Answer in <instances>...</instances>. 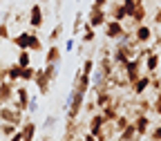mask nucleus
Returning a JSON list of instances; mask_svg holds the SVG:
<instances>
[{"instance_id":"obj_10","label":"nucleus","mask_w":161,"mask_h":141,"mask_svg":"<svg viewBox=\"0 0 161 141\" xmlns=\"http://www.w3.org/2000/svg\"><path fill=\"white\" fill-rule=\"evenodd\" d=\"M132 34H134V40H136L139 45H148L150 40H152V36H154L152 29H150L148 25H139V27H134Z\"/></svg>"},{"instance_id":"obj_24","label":"nucleus","mask_w":161,"mask_h":141,"mask_svg":"<svg viewBox=\"0 0 161 141\" xmlns=\"http://www.w3.org/2000/svg\"><path fill=\"white\" fill-rule=\"evenodd\" d=\"M132 139H139L134 123H130V126H128L123 132H119V134H116V141H132Z\"/></svg>"},{"instance_id":"obj_17","label":"nucleus","mask_w":161,"mask_h":141,"mask_svg":"<svg viewBox=\"0 0 161 141\" xmlns=\"http://www.w3.org/2000/svg\"><path fill=\"white\" fill-rule=\"evenodd\" d=\"M101 114L105 116V121H108V123H114V121H116V116L121 114V112H119V99H114L110 105L101 108Z\"/></svg>"},{"instance_id":"obj_1","label":"nucleus","mask_w":161,"mask_h":141,"mask_svg":"<svg viewBox=\"0 0 161 141\" xmlns=\"http://www.w3.org/2000/svg\"><path fill=\"white\" fill-rule=\"evenodd\" d=\"M83 105H85V92L72 87V92H69V96L65 101V105H63L67 121H78L80 112H83Z\"/></svg>"},{"instance_id":"obj_13","label":"nucleus","mask_w":161,"mask_h":141,"mask_svg":"<svg viewBox=\"0 0 161 141\" xmlns=\"http://www.w3.org/2000/svg\"><path fill=\"white\" fill-rule=\"evenodd\" d=\"M114 101V94H112V87H103V90H96V99H94V103H96V108L101 110V108H105V105H110Z\"/></svg>"},{"instance_id":"obj_30","label":"nucleus","mask_w":161,"mask_h":141,"mask_svg":"<svg viewBox=\"0 0 161 141\" xmlns=\"http://www.w3.org/2000/svg\"><path fill=\"white\" fill-rule=\"evenodd\" d=\"M16 63H18L20 67L31 65V54H29L27 49H18V60H16Z\"/></svg>"},{"instance_id":"obj_27","label":"nucleus","mask_w":161,"mask_h":141,"mask_svg":"<svg viewBox=\"0 0 161 141\" xmlns=\"http://www.w3.org/2000/svg\"><path fill=\"white\" fill-rule=\"evenodd\" d=\"M130 123H132V121H130V116H125V114H119V116H116V121H114V130H116V134H119V132H123V130H125Z\"/></svg>"},{"instance_id":"obj_22","label":"nucleus","mask_w":161,"mask_h":141,"mask_svg":"<svg viewBox=\"0 0 161 141\" xmlns=\"http://www.w3.org/2000/svg\"><path fill=\"white\" fill-rule=\"evenodd\" d=\"M20 132H23V141H34L36 139V123L31 119H27L23 126H20Z\"/></svg>"},{"instance_id":"obj_41","label":"nucleus","mask_w":161,"mask_h":141,"mask_svg":"<svg viewBox=\"0 0 161 141\" xmlns=\"http://www.w3.org/2000/svg\"><path fill=\"white\" fill-rule=\"evenodd\" d=\"M108 3H110V0H94L92 5H94V7H98V9H105V5H108Z\"/></svg>"},{"instance_id":"obj_45","label":"nucleus","mask_w":161,"mask_h":141,"mask_svg":"<svg viewBox=\"0 0 161 141\" xmlns=\"http://www.w3.org/2000/svg\"><path fill=\"white\" fill-rule=\"evenodd\" d=\"M40 141H52V139H49V137H43V139H40Z\"/></svg>"},{"instance_id":"obj_37","label":"nucleus","mask_w":161,"mask_h":141,"mask_svg":"<svg viewBox=\"0 0 161 141\" xmlns=\"http://www.w3.org/2000/svg\"><path fill=\"white\" fill-rule=\"evenodd\" d=\"M3 38H9V27H7V23H0V40Z\"/></svg>"},{"instance_id":"obj_21","label":"nucleus","mask_w":161,"mask_h":141,"mask_svg":"<svg viewBox=\"0 0 161 141\" xmlns=\"http://www.w3.org/2000/svg\"><path fill=\"white\" fill-rule=\"evenodd\" d=\"M60 58H63V49L58 45H49L47 52H45V65L49 63H60Z\"/></svg>"},{"instance_id":"obj_16","label":"nucleus","mask_w":161,"mask_h":141,"mask_svg":"<svg viewBox=\"0 0 161 141\" xmlns=\"http://www.w3.org/2000/svg\"><path fill=\"white\" fill-rule=\"evenodd\" d=\"M146 16H148V11H146V3H143V0H136V7H134V14L130 16V20H132V25H134V27H139V25H143V20H146Z\"/></svg>"},{"instance_id":"obj_5","label":"nucleus","mask_w":161,"mask_h":141,"mask_svg":"<svg viewBox=\"0 0 161 141\" xmlns=\"http://www.w3.org/2000/svg\"><path fill=\"white\" fill-rule=\"evenodd\" d=\"M27 25L31 29H40L45 25V11H43V5L40 3H34L29 7V18H27Z\"/></svg>"},{"instance_id":"obj_46","label":"nucleus","mask_w":161,"mask_h":141,"mask_svg":"<svg viewBox=\"0 0 161 141\" xmlns=\"http://www.w3.org/2000/svg\"><path fill=\"white\" fill-rule=\"evenodd\" d=\"M3 105H5V103H3V99H0V108H3Z\"/></svg>"},{"instance_id":"obj_8","label":"nucleus","mask_w":161,"mask_h":141,"mask_svg":"<svg viewBox=\"0 0 161 141\" xmlns=\"http://www.w3.org/2000/svg\"><path fill=\"white\" fill-rule=\"evenodd\" d=\"M63 141H83L78 121H67V123H65V128H63Z\"/></svg>"},{"instance_id":"obj_44","label":"nucleus","mask_w":161,"mask_h":141,"mask_svg":"<svg viewBox=\"0 0 161 141\" xmlns=\"http://www.w3.org/2000/svg\"><path fill=\"white\" fill-rule=\"evenodd\" d=\"M83 141H96V137H94L92 132H85V134H83Z\"/></svg>"},{"instance_id":"obj_23","label":"nucleus","mask_w":161,"mask_h":141,"mask_svg":"<svg viewBox=\"0 0 161 141\" xmlns=\"http://www.w3.org/2000/svg\"><path fill=\"white\" fill-rule=\"evenodd\" d=\"M94 38H96V29L85 20V23H83V36H80V43L90 45V43H94Z\"/></svg>"},{"instance_id":"obj_18","label":"nucleus","mask_w":161,"mask_h":141,"mask_svg":"<svg viewBox=\"0 0 161 141\" xmlns=\"http://www.w3.org/2000/svg\"><path fill=\"white\" fill-rule=\"evenodd\" d=\"M110 18H112V20H119V23L128 20V11H125L123 5H121V0H114V3H112V7H110Z\"/></svg>"},{"instance_id":"obj_38","label":"nucleus","mask_w":161,"mask_h":141,"mask_svg":"<svg viewBox=\"0 0 161 141\" xmlns=\"http://www.w3.org/2000/svg\"><path fill=\"white\" fill-rule=\"evenodd\" d=\"M76 49V38H67V43H65V52H74Z\"/></svg>"},{"instance_id":"obj_28","label":"nucleus","mask_w":161,"mask_h":141,"mask_svg":"<svg viewBox=\"0 0 161 141\" xmlns=\"http://www.w3.org/2000/svg\"><path fill=\"white\" fill-rule=\"evenodd\" d=\"M83 23H85V16L78 11V14L74 16V23H72V34H74V36L80 34V29H83Z\"/></svg>"},{"instance_id":"obj_48","label":"nucleus","mask_w":161,"mask_h":141,"mask_svg":"<svg viewBox=\"0 0 161 141\" xmlns=\"http://www.w3.org/2000/svg\"><path fill=\"white\" fill-rule=\"evenodd\" d=\"M132 141H136V139H132Z\"/></svg>"},{"instance_id":"obj_34","label":"nucleus","mask_w":161,"mask_h":141,"mask_svg":"<svg viewBox=\"0 0 161 141\" xmlns=\"http://www.w3.org/2000/svg\"><path fill=\"white\" fill-rule=\"evenodd\" d=\"M150 87L154 90V92H159L161 90V76L154 72V74H150Z\"/></svg>"},{"instance_id":"obj_33","label":"nucleus","mask_w":161,"mask_h":141,"mask_svg":"<svg viewBox=\"0 0 161 141\" xmlns=\"http://www.w3.org/2000/svg\"><path fill=\"white\" fill-rule=\"evenodd\" d=\"M152 112L157 114V116H161V90L159 92H154V101H152Z\"/></svg>"},{"instance_id":"obj_25","label":"nucleus","mask_w":161,"mask_h":141,"mask_svg":"<svg viewBox=\"0 0 161 141\" xmlns=\"http://www.w3.org/2000/svg\"><path fill=\"white\" fill-rule=\"evenodd\" d=\"M63 29H65V25H63V23H56V25H54V29H52V31H49V36H47L49 45H56V40L63 36Z\"/></svg>"},{"instance_id":"obj_7","label":"nucleus","mask_w":161,"mask_h":141,"mask_svg":"<svg viewBox=\"0 0 161 141\" xmlns=\"http://www.w3.org/2000/svg\"><path fill=\"white\" fill-rule=\"evenodd\" d=\"M105 20H108V14H105V9H98V7H90V16H87V23L94 27V29H98V27H103L105 25Z\"/></svg>"},{"instance_id":"obj_4","label":"nucleus","mask_w":161,"mask_h":141,"mask_svg":"<svg viewBox=\"0 0 161 141\" xmlns=\"http://www.w3.org/2000/svg\"><path fill=\"white\" fill-rule=\"evenodd\" d=\"M141 65H143V58H141V56L130 58L128 63L123 65V74H125V78H128V83H130V85L141 76Z\"/></svg>"},{"instance_id":"obj_47","label":"nucleus","mask_w":161,"mask_h":141,"mask_svg":"<svg viewBox=\"0 0 161 141\" xmlns=\"http://www.w3.org/2000/svg\"><path fill=\"white\" fill-rule=\"evenodd\" d=\"M76 3H80V0H76Z\"/></svg>"},{"instance_id":"obj_2","label":"nucleus","mask_w":161,"mask_h":141,"mask_svg":"<svg viewBox=\"0 0 161 141\" xmlns=\"http://www.w3.org/2000/svg\"><path fill=\"white\" fill-rule=\"evenodd\" d=\"M11 43L18 47V49H27V52H43V43L36 34V29L31 31H20L18 36L11 38Z\"/></svg>"},{"instance_id":"obj_35","label":"nucleus","mask_w":161,"mask_h":141,"mask_svg":"<svg viewBox=\"0 0 161 141\" xmlns=\"http://www.w3.org/2000/svg\"><path fill=\"white\" fill-rule=\"evenodd\" d=\"M56 123H58V116H56V114H49V116H45V123H43V126H45L47 130H52Z\"/></svg>"},{"instance_id":"obj_40","label":"nucleus","mask_w":161,"mask_h":141,"mask_svg":"<svg viewBox=\"0 0 161 141\" xmlns=\"http://www.w3.org/2000/svg\"><path fill=\"white\" fill-rule=\"evenodd\" d=\"M152 141H161V126H157V128H152Z\"/></svg>"},{"instance_id":"obj_43","label":"nucleus","mask_w":161,"mask_h":141,"mask_svg":"<svg viewBox=\"0 0 161 141\" xmlns=\"http://www.w3.org/2000/svg\"><path fill=\"white\" fill-rule=\"evenodd\" d=\"M152 20H154L157 25H161V7L157 9V14H154V18H152Z\"/></svg>"},{"instance_id":"obj_19","label":"nucleus","mask_w":161,"mask_h":141,"mask_svg":"<svg viewBox=\"0 0 161 141\" xmlns=\"http://www.w3.org/2000/svg\"><path fill=\"white\" fill-rule=\"evenodd\" d=\"M159 65H161V56H159L157 52H152L150 56H146V58H143V67H146V72H148V74L159 72Z\"/></svg>"},{"instance_id":"obj_9","label":"nucleus","mask_w":161,"mask_h":141,"mask_svg":"<svg viewBox=\"0 0 161 141\" xmlns=\"http://www.w3.org/2000/svg\"><path fill=\"white\" fill-rule=\"evenodd\" d=\"M34 83H36V87H38V92H40V94H49V87H52V81H49V76L45 74V67H40V70H36V76H34Z\"/></svg>"},{"instance_id":"obj_20","label":"nucleus","mask_w":161,"mask_h":141,"mask_svg":"<svg viewBox=\"0 0 161 141\" xmlns=\"http://www.w3.org/2000/svg\"><path fill=\"white\" fill-rule=\"evenodd\" d=\"M14 83L11 81H0V99H3V103H11L14 101Z\"/></svg>"},{"instance_id":"obj_39","label":"nucleus","mask_w":161,"mask_h":141,"mask_svg":"<svg viewBox=\"0 0 161 141\" xmlns=\"http://www.w3.org/2000/svg\"><path fill=\"white\" fill-rule=\"evenodd\" d=\"M83 110H85L87 114H94V112H96V103H94V101H90V103L83 105Z\"/></svg>"},{"instance_id":"obj_42","label":"nucleus","mask_w":161,"mask_h":141,"mask_svg":"<svg viewBox=\"0 0 161 141\" xmlns=\"http://www.w3.org/2000/svg\"><path fill=\"white\" fill-rule=\"evenodd\" d=\"M7 141H23V132L18 130V132H16V134H11V137H9Z\"/></svg>"},{"instance_id":"obj_36","label":"nucleus","mask_w":161,"mask_h":141,"mask_svg":"<svg viewBox=\"0 0 161 141\" xmlns=\"http://www.w3.org/2000/svg\"><path fill=\"white\" fill-rule=\"evenodd\" d=\"M27 112H29V114L38 112V99H36V96H31V99H29V105H27Z\"/></svg>"},{"instance_id":"obj_31","label":"nucleus","mask_w":161,"mask_h":141,"mask_svg":"<svg viewBox=\"0 0 161 141\" xmlns=\"http://www.w3.org/2000/svg\"><path fill=\"white\" fill-rule=\"evenodd\" d=\"M20 128L18 126H14V123H0V134H3L5 139H9L11 134H16Z\"/></svg>"},{"instance_id":"obj_11","label":"nucleus","mask_w":161,"mask_h":141,"mask_svg":"<svg viewBox=\"0 0 161 141\" xmlns=\"http://www.w3.org/2000/svg\"><path fill=\"white\" fill-rule=\"evenodd\" d=\"M105 123H108V121H105V116L101 114V110H98V112H94V114L90 116V128H87V132H92L94 137H98Z\"/></svg>"},{"instance_id":"obj_3","label":"nucleus","mask_w":161,"mask_h":141,"mask_svg":"<svg viewBox=\"0 0 161 141\" xmlns=\"http://www.w3.org/2000/svg\"><path fill=\"white\" fill-rule=\"evenodd\" d=\"M0 123H14V126H23L25 123V112L18 110L16 105L9 108V103H5L3 108H0Z\"/></svg>"},{"instance_id":"obj_29","label":"nucleus","mask_w":161,"mask_h":141,"mask_svg":"<svg viewBox=\"0 0 161 141\" xmlns=\"http://www.w3.org/2000/svg\"><path fill=\"white\" fill-rule=\"evenodd\" d=\"M7 81H11V83H16V81H20V65L14 63L7 67Z\"/></svg>"},{"instance_id":"obj_15","label":"nucleus","mask_w":161,"mask_h":141,"mask_svg":"<svg viewBox=\"0 0 161 141\" xmlns=\"http://www.w3.org/2000/svg\"><path fill=\"white\" fill-rule=\"evenodd\" d=\"M14 94H16V108L18 110H23V112H27V105H29V92H27V87H16L14 90Z\"/></svg>"},{"instance_id":"obj_6","label":"nucleus","mask_w":161,"mask_h":141,"mask_svg":"<svg viewBox=\"0 0 161 141\" xmlns=\"http://www.w3.org/2000/svg\"><path fill=\"white\" fill-rule=\"evenodd\" d=\"M103 34L110 38V40H121L123 38V34H125V27H123V23H119V20H105V25H103Z\"/></svg>"},{"instance_id":"obj_32","label":"nucleus","mask_w":161,"mask_h":141,"mask_svg":"<svg viewBox=\"0 0 161 141\" xmlns=\"http://www.w3.org/2000/svg\"><path fill=\"white\" fill-rule=\"evenodd\" d=\"M58 67H60V63H49V65H45V74L49 76V81H56V78H58Z\"/></svg>"},{"instance_id":"obj_26","label":"nucleus","mask_w":161,"mask_h":141,"mask_svg":"<svg viewBox=\"0 0 161 141\" xmlns=\"http://www.w3.org/2000/svg\"><path fill=\"white\" fill-rule=\"evenodd\" d=\"M34 76H36V67H31V65L20 67V81H23V83H31Z\"/></svg>"},{"instance_id":"obj_14","label":"nucleus","mask_w":161,"mask_h":141,"mask_svg":"<svg viewBox=\"0 0 161 141\" xmlns=\"http://www.w3.org/2000/svg\"><path fill=\"white\" fill-rule=\"evenodd\" d=\"M134 128H136V134L139 137H143V134H148L150 132V126H152V121H150V116L148 114H139V116H134Z\"/></svg>"},{"instance_id":"obj_12","label":"nucleus","mask_w":161,"mask_h":141,"mask_svg":"<svg viewBox=\"0 0 161 141\" xmlns=\"http://www.w3.org/2000/svg\"><path fill=\"white\" fill-rule=\"evenodd\" d=\"M130 87H132L134 96H143V94H146V90H150V74H141V76L134 81Z\"/></svg>"}]
</instances>
